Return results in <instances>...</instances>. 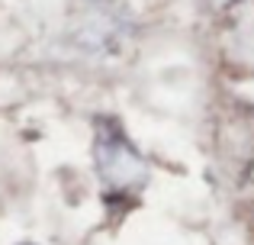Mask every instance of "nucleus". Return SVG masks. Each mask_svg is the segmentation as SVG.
I'll use <instances>...</instances> for the list:
<instances>
[{"label": "nucleus", "instance_id": "f257e3e1", "mask_svg": "<svg viewBox=\"0 0 254 245\" xmlns=\"http://www.w3.org/2000/svg\"><path fill=\"white\" fill-rule=\"evenodd\" d=\"M93 168H97L100 184L106 194H132L145 187L148 181V164L142 152L129 142L116 120H100L97 123V139H93Z\"/></svg>", "mask_w": 254, "mask_h": 245}, {"label": "nucleus", "instance_id": "f03ea898", "mask_svg": "<svg viewBox=\"0 0 254 245\" xmlns=\"http://www.w3.org/2000/svg\"><path fill=\"white\" fill-rule=\"evenodd\" d=\"M19 245H36V242H19Z\"/></svg>", "mask_w": 254, "mask_h": 245}]
</instances>
